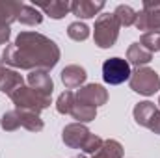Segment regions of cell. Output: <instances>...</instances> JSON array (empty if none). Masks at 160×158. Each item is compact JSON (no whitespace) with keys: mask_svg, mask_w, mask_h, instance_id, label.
I'll list each match as a JSON object with an SVG mask.
<instances>
[{"mask_svg":"<svg viewBox=\"0 0 160 158\" xmlns=\"http://www.w3.org/2000/svg\"><path fill=\"white\" fill-rule=\"evenodd\" d=\"M60 60V48L52 39L38 32H21L13 45H8L2 62L11 67L32 71H48Z\"/></svg>","mask_w":160,"mask_h":158,"instance_id":"6da1fadb","label":"cell"},{"mask_svg":"<svg viewBox=\"0 0 160 158\" xmlns=\"http://www.w3.org/2000/svg\"><path fill=\"white\" fill-rule=\"evenodd\" d=\"M119 22L116 21L114 13H102L99 15V19L95 21V32H93V39L95 45L101 48H110L116 45L118 36H119Z\"/></svg>","mask_w":160,"mask_h":158,"instance_id":"7a4b0ae2","label":"cell"},{"mask_svg":"<svg viewBox=\"0 0 160 158\" xmlns=\"http://www.w3.org/2000/svg\"><path fill=\"white\" fill-rule=\"evenodd\" d=\"M9 97H11L13 104L17 106V110H28L34 114H39L41 110L48 108V104H50V99L43 97L32 87H24V86L17 87Z\"/></svg>","mask_w":160,"mask_h":158,"instance_id":"3957f363","label":"cell"},{"mask_svg":"<svg viewBox=\"0 0 160 158\" xmlns=\"http://www.w3.org/2000/svg\"><path fill=\"white\" fill-rule=\"evenodd\" d=\"M130 89L140 93V95H155L160 89V77L157 71L149 69V67H138L132 75H130Z\"/></svg>","mask_w":160,"mask_h":158,"instance_id":"277c9868","label":"cell"},{"mask_svg":"<svg viewBox=\"0 0 160 158\" xmlns=\"http://www.w3.org/2000/svg\"><path fill=\"white\" fill-rule=\"evenodd\" d=\"M130 63L123 58H108L102 63V78L110 86H119L130 78Z\"/></svg>","mask_w":160,"mask_h":158,"instance_id":"5b68a950","label":"cell"},{"mask_svg":"<svg viewBox=\"0 0 160 158\" xmlns=\"http://www.w3.org/2000/svg\"><path fill=\"white\" fill-rule=\"evenodd\" d=\"M134 26L138 30L145 32H158L160 34V7L157 2H145L143 9L140 13H136V21Z\"/></svg>","mask_w":160,"mask_h":158,"instance_id":"8992f818","label":"cell"},{"mask_svg":"<svg viewBox=\"0 0 160 158\" xmlns=\"http://www.w3.org/2000/svg\"><path fill=\"white\" fill-rule=\"evenodd\" d=\"M134 119L138 125L147 126L149 130L160 134V110L149 101L136 104L134 108Z\"/></svg>","mask_w":160,"mask_h":158,"instance_id":"52a82bcc","label":"cell"},{"mask_svg":"<svg viewBox=\"0 0 160 158\" xmlns=\"http://www.w3.org/2000/svg\"><path fill=\"white\" fill-rule=\"evenodd\" d=\"M75 97H77L78 102L89 104V106H93V108H97V106H101V104H106V101H108L106 89H104L102 86H99V84H88V86L80 87L78 91L75 93Z\"/></svg>","mask_w":160,"mask_h":158,"instance_id":"ba28073f","label":"cell"},{"mask_svg":"<svg viewBox=\"0 0 160 158\" xmlns=\"http://www.w3.org/2000/svg\"><path fill=\"white\" fill-rule=\"evenodd\" d=\"M89 134L91 132L82 123H73V125H67L63 128V136L62 138H63V143L65 145H69L73 149H82Z\"/></svg>","mask_w":160,"mask_h":158,"instance_id":"9c48e42d","label":"cell"},{"mask_svg":"<svg viewBox=\"0 0 160 158\" xmlns=\"http://www.w3.org/2000/svg\"><path fill=\"white\" fill-rule=\"evenodd\" d=\"M101 9H104V2L101 0H75L71 2V13L77 15L78 19H91L95 17Z\"/></svg>","mask_w":160,"mask_h":158,"instance_id":"30bf717a","label":"cell"},{"mask_svg":"<svg viewBox=\"0 0 160 158\" xmlns=\"http://www.w3.org/2000/svg\"><path fill=\"white\" fill-rule=\"evenodd\" d=\"M22 86V77L17 71H11L6 67V63L0 60V91L11 95L17 87Z\"/></svg>","mask_w":160,"mask_h":158,"instance_id":"8fae6325","label":"cell"},{"mask_svg":"<svg viewBox=\"0 0 160 158\" xmlns=\"http://www.w3.org/2000/svg\"><path fill=\"white\" fill-rule=\"evenodd\" d=\"M28 84L34 91H38L39 95L50 99L52 95V89H54V84H52V78L45 73V71H32L28 75Z\"/></svg>","mask_w":160,"mask_h":158,"instance_id":"7c38bea8","label":"cell"},{"mask_svg":"<svg viewBox=\"0 0 160 158\" xmlns=\"http://www.w3.org/2000/svg\"><path fill=\"white\" fill-rule=\"evenodd\" d=\"M86 69L80 67V65H67L63 71H62V82L67 89H75L80 87L84 82H86Z\"/></svg>","mask_w":160,"mask_h":158,"instance_id":"4fadbf2b","label":"cell"},{"mask_svg":"<svg viewBox=\"0 0 160 158\" xmlns=\"http://www.w3.org/2000/svg\"><path fill=\"white\" fill-rule=\"evenodd\" d=\"M38 9H43L50 19H63L69 11H71V2H63V0H52L47 4H36Z\"/></svg>","mask_w":160,"mask_h":158,"instance_id":"5bb4252c","label":"cell"},{"mask_svg":"<svg viewBox=\"0 0 160 158\" xmlns=\"http://www.w3.org/2000/svg\"><path fill=\"white\" fill-rule=\"evenodd\" d=\"M21 7H22L21 2L0 0V26H11V22H15L19 17Z\"/></svg>","mask_w":160,"mask_h":158,"instance_id":"9a60e30c","label":"cell"},{"mask_svg":"<svg viewBox=\"0 0 160 158\" xmlns=\"http://www.w3.org/2000/svg\"><path fill=\"white\" fill-rule=\"evenodd\" d=\"M151 60H153V54L149 50H145L140 43H132L127 50V62L136 65V67H142V65L149 63Z\"/></svg>","mask_w":160,"mask_h":158,"instance_id":"2e32d148","label":"cell"},{"mask_svg":"<svg viewBox=\"0 0 160 158\" xmlns=\"http://www.w3.org/2000/svg\"><path fill=\"white\" fill-rule=\"evenodd\" d=\"M17 21H19L21 24H26V26H36V24H41L43 15L39 13V9H38L36 6L22 4V7H21V11H19Z\"/></svg>","mask_w":160,"mask_h":158,"instance_id":"e0dca14e","label":"cell"},{"mask_svg":"<svg viewBox=\"0 0 160 158\" xmlns=\"http://www.w3.org/2000/svg\"><path fill=\"white\" fill-rule=\"evenodd\" d=\"M71 116L77 119L78 123H89V121H93L95 116H97V108H93V106H89V104H84V102L75 101L73 110H71Z\"/></svg>","mask_w":160,"mask_h":158,"instance_id":"ac0fdd59","label":"cell"},{"mask_svg":"<svg viewBox=\"0 0 160 158\" xmlns=\"http://www.w3.org/2000/svg\"><path fill=\"white\" fill-rule=\"evenodd\" d=\"M93 158H123V147L116 140L102 141V147L93 155Z\"/></svg>","mask_w":160,"mask_h":158,"instance_id":"d6986e66","label":"cell"},{"mask_svg":"<svg viewBox=\"0 0 160 158\" xmlns=\"http://www.w3.org/2000/svg\"><path fill=\"white\" fill-rule=\"evenodd\" d=\"M19 117H21V126L28 128L30 132H39L43 130V121L39 119V114L28 112V110H17Z\"/></svg>","mask_w":160,"mask_h":158,"instance_id":"ffe728a7","label":"cell"},{"mask_svg":"<svg viewBox=\"0 0 160 158\" xmlns=\"http://www.w3.org/2000/svg\"><path fill=\"white\" fill-rule=\"evenodd\" d=\"M114 17H116V21L119 22V26H132L134 24V21H136V11L130 7V6H127V4H119L118 7H116V11H114Z\"/></svg>","mask_w":160,"mask_h":158,"instance_id":"44dd1931","label":"cell"},{"mask_svg":"<svg viewBox=\"0 0 160 158\" xmlns=\"http://www.w3.org/2000/svg\"><path fill=\"white\" fill-rule=\"evenodd\" d=\"M75 101H77L75 93H73L71 89H65V91H63V93L58 97V102H56V110H58L60 114H71Z\"/></svg>","mask_w":160,"mask_h":158,"instance_id":"7402d4cb","label":"cell"},{"mask_svg":"<svg viewBox=\"0 0 160 158\" xmlns=\"http://www.w3.org/2000/svg\"><path fill=\"white\" fill-rule=\"evenodd\" d=\"M67 36L73 41H84V39L89 37V28L84 22H73L67 28Z\"/></svg>","mask_w":160,"mask_h":158,"instance_id":"603a6c76","label":"cell"},{"mask_svg":"<svg viewBox=\"0 0 160 158\" xmlns=\"http://www.w3.org/2000/svg\"><path fill=\"white\" fill-rule=\"evenodd\" d=\"M140 45L145 50H149L151 54H155L158 50V45H160V34L158 32H145L142 36V39H140Z\"/></svg>","mask_w":160,"mask_h":158,"instance_id":"cb8c5ba5","label":"cell"},{"mask_svg":"<svg viewBox=\"0 0 160 158\" xmlns=\"http://www.w3.org/2000/svg\"><path fill=\"white\" fill-rule=\"evenodd\" d=\"M2 128L4 130H9V132H13V130H17L19 126H21V117H19V112L17 110H13V112H6L4 116H2Z\"/></svg>","mask_w":160,"mask_h":158,"instance_id":"d4e9b609","label":"cell"},{"mask_svg":"<svg viewBox=\"0 0 160 158\" xmlns=\"http://www.w3.org/2000/svg\"><path fill=\"white\" fill-rule=\"evenodd\" d=\"M101 147H102V138H99L95 134H89L88 140H86V143H84V147H82V151L86 155H95Z\"/></svg>","mask_w":160,"mask_h":158,"instance_id":"484cf974","label":"cell"},{"mask_svg":"<svg viewBox=\"0 0 160 158\" xmlns=\"http://www.w3.org/2000/svg\"><path fill=\"white\" fill-rule=\"evenodd\" d=\"M77 158H86V156H77Z\"/></svg>","mask_w":160,"mask_h":158,"instance_id":"4316f807","label":"cell"},{"mask_svg":"<svg viewBox=\"0 0 160 158\" xmlns=\"http://www.w3.org/2000/svg\"><path fill=\"white\" fill-rule=\"evenodd\" d=\"M158 50H160V45H158Z\"/></svg>","mask_w":160,"mask_h":158,"instance_id":"83f0119b","label":"cell"},{"mask_svg":"<svg viewBox=\"0 0 160 158\" xmlns=\"http://www.w3.org/2000/svg\"><path fill=\"white\" fill-rule=\"evenodd\" d=\"M158 104H160V101H158Z\"/></svg>","mask_w":160,"mask_h":158,"instance_id":"f1b7e54d","label":"cell"}]
</instances>
